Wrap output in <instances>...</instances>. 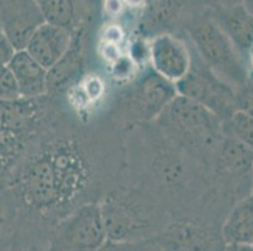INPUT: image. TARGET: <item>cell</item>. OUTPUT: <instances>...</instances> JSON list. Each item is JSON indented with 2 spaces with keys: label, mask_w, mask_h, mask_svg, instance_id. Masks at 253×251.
<instances>
[{
  "label": "cell",
  "mask_w": 253,
  "mask_h": 251,
  "mask_svg": "<svg viewBox=\"0 0 253 251\" xmlns=\"http://www.w3.org/2000/svg\"><path fill=\"white\" fill-rule=\"evenodd\" d=\"M150 67L156 74L174 83L179 82L192 67V47L188 39L175 33L159 34L148 43Z\"/></svg>",
  "instance_id": "8fae6325"
},
{
  "label": "cell",
  "mask_w": 253,
  "mask_h": 251,
  "mask_svg": "<svg viewBox=\"0 0 253 251\" xmlns=\"http://www.w3.org/2000/svg\"><path fill=\"white\" fill-rule=\"evenodd\" d=\"M56 100L0 101V188L44 132L62 117Z\"/></svg>",
  "instance_id": "3957f363"
},
{
  "label": "cell",
  "mask_w": 253,
  "mask_h": 251,
  "mask_svg": "<svg viewBox=\"0 0 253 251\" xmlns=\"http://www.w3.org/2000/svg\"><path fill=\"white\" fill-rule=\"evenodd\" d=\"M222 222L203 213L180 216L172 218L154 241L164 251H224Z\"/></svg>",
  "instance_id": "9c48e42d"
},
{
  "label": "cell",
  "mask_w": 253,
  "mask_h": 251,
  "mask_svg": "<svg viewBox=\"0 0 253 251\" xmlns=\"http://www.w3.org/2000/svg\"><path fill=\"white\" fill-rule=\"evenodd\" d=\"M13 54H14V49L9 44V41L6 40L5 36L1 31V27H0V64L8 63Z\"/></svg>",
  "instance_id": "d4e9b609"
},
{
  "label": "cell",
  "mask_w": 253,
  "mask_h": 251,
  "mask_svg": "<svg viewBox=\"0 0 253 251\" xmlns=\"http://www.w3.org/2000/svg\"><path fill=\"white\" fill-rule=\"evenodd\" d=\"M223 131L253 149V116L237 110L228 121L223 123Z\"/></svg>",
  "instance_id": "ffe728a7"
},
{
  "label": "cell",
  "mask_w": 253,
  "mask_h": 251,
  "mask_svg": "<svg viewBox=\"0 0 253 251\" xmlns=\"http://www.w3.org/2000/svg\"><path fill=\"white\" fill-rule=\"evenodd\" d=\"M98 251H163L154 240L141 243H114L107 240Z\"/></svg>",
  "instance_id": "7402d4cb"
},
{
  "label": "cell",
  "mask_w": 253,
  "mask_h": 251,
  "mask_svg": "<svg viewBox=\"0 0 253 251\" xmlns=\"http://www.w3.org/2000/svg\"><path fill=\"white\" fill-rule=\"evenodd\" d=\"M180 29L204 64L234 89L250 79L245 59L218 27L208 5L202 9L190 6Z\"/></svg>",
  "instance_id": "5b68a950"
},
{
  "label": "cell",
  "mask_w": 253,
  "mask_h": 251,
  "mask_svg": "<svg viewBox=\"0 0 253 251\" xmlns=\"http://www.w3.org/2000/svg\"><path fill=\"white\" fill-rule=\"evenodd\" d=\"M252 246H253V240H252Z\"/></svg>",
  "instance_id": "f1b7e54d"
},
{
  "label": "cell",
  "mask_w": 253,
  "mask_h": 251,
  "mask_svg": "<svg viewBox=\"0 0 253 251\" xmlns=\"http://www.w3.org/2000/svg\"><path fill=\"white\" fill-rule=\"evenodd\" d=\"M42 24L44 20L34 0H0V27L14 52L25 50Z\"/></svg>",
  "instance_id": "4fadbf2b"
},
{
  "label": "cell",
  "mask_w": 253,
  "mask_h": 251,
  "mask_svg": "<svg viewBox=\"0 0 253 251\" xmlns=\"http://www.w3.org/2000/svg\"><path fill=\"white\" fill-rule=\"evenodd\" d=\"M102 162L62 116L0 188V236L11 251H45L53 229L82 205L100 202Z\"/></svg>",
  "instance_id": "6da1fadb"
},
{
  "label": "cell",
  "mask_w": 253,
  "mask_h": 251,
  "mask_svg": "<svg viewBox=\"0 0 253 251\" xmlns=\"http://www.w3.org/2000/svg\"><path fill=\"white\" fill-rule=\"evenodd\" d=\"M37 3L45 24L62 28L71 33L89 18L88 9L82 5L84 3L71 0H38Z\"/></svg>",
  "instance_id": "d6986e66"
},
{
  "label": "cell",
  "mask_w": 253,
  "mask_h": 251,
  "mask_svg": "<svg viewBox=\"0 0 253 251\" xmlns=\"http://www.w3.org/2000/svg\"><path fill=\"white\" fill-rule=\"evenodd\" d=\"M184 1H151L145 6L140 19V32L151 38L164 33H172L181 28L190 10Z\"/></svg>",
  "instance_id": "2e32d148"
},
{
  "label": "cell",
  "mask_w": 253,
  "mask_h": 251,
  "mask_svg": "<svg viewBox=\"0 0 253 251\" xmlns=\"http://www.w3.org/2000/svg\"><path fill=\"white\" fill-rule=\"evenodd\" d=\"M111 75L119 80L128 79L130 75L134 74V69L136 67V63L130 55L123 54L116 61L112 62L111 64Z\"/></svg>",
  "instance_id": "cb8c5ba5"
},
{
  "label": "cell",
  "mask_w": 253,
  "mask_h": 251,
  "mask_svg": "<svg viewBox=\"0 0 253 251\" xmlns=\"http://www.w3.org/2000/svg\"><path fill=\"white\" fill-rule=\"evenodd\" d=\"M88 19L78 25L72 33V41L64 55L47 73V97L57 100L61 94L71 92L82 80L86 63Z\"/></svg>",
  "instance_id": "7c38bea8"
},
{
  "label": "cell",
  "mask_w": 253,
  "mask_h": 251,
  "mask_svg": "<svg viewBox=\"0 0 253 251\" xmlns=\"http://www.w3.org/2000/svg\"><path fill=\"white\" fill-rule=\"evenodd\" d=\"M224 251H253L252 244H228Z\"/></svg>",
  "instance_id": "484cf974"
},
{
  "label": "cell",
  "mask_w": 253,
  "mask_h": 251,
  "mask_svg": "<svg viewBox=\"0 0 253 251\" xmlns=\"http://www.w3.org/2000/svg\"><path fill=\"white\" fill-rule=\"evenodd\" d=\"M174 86L178 96L199 103L223 123L237 112L236 89L208 68L193 47L189 72Z\"/></svg>",
  "instance_id": "ba28073f"
},
{
  "label": "cell",
  "mask_w": 253,
  "mask_h": 251,
  "mask_svg": "<svg viewBox=\"0 0 253 251\" xmlns=\"http://www.w3.org/2000/svg\"><path fill=\"white\" fill-rule=\"evenodd\" d=\"M237 110L253 116V79L250 78L242 87L236 89Z\"/></svg>",
  "instance_id": "603a6c76"
},
{
  "label": "cell",
  "mask_w": 253,
  "mask_h": 251,
  "mask_svg": "<svg viewBox=\"0 0 253 251\" xmlns=\"http://www.w3.org/2000/svg\"><path fill=\"white\" fill-rule=\"evenodd\" d=\"M71 41V32L44 23L33 34L25 50L43 68L49 71L67 52Z\"/></svg>",
  "instance_id": "9a60e30c"
},
{
  "label": "cell",
  "mask_w": 253,
  "mask_h": 251,
  "mask_svg": "<svg viewBox=\"0 0 253 251\" xmlns=\"http://www.w3.org/2000/svg\"><path fill=\"white\" fill-rule=\"evenodd\" d=\"M178 96L174 83L148 69L132 80L131 86L120 96L112 119L121 128L153 123Z\"/></svg>",
  "instance_id": "8992f818"
},
{
  "label": "cell",
  "mask_w": 253,
  "mask_h": 251,
  "mask_svg": "<svg viewBox=\"0 0 253 251\" xmlns=\"http://www.w3.org/2000/svg\"><path fill=\"white\" fill-rule=\"evenodd\" d=\"M154 123L211 172L224 137L223 122L199 103L176 96Z\"/></svg>",
  "instance_id": "277c9868"
},
{
  "label": "cell",
  "mask_w": 253,
  "mask_h": 251,
  "mask_svg": "<svg viewBox=\"0 0 253 251\" xmlns=\"http://www.w3.org/2000/svg\"><path fill=\"white\" fill-rule=\"evenodd\" d=\"M8 67L17 80L20 98L37 100L47 96V69L43 68L27 50L14 52Z\"/></svg>",
  "instance_id": "e0dca14e"
},
{
  "label": "cell",
  "mask_w": 253,
  "mask_h": 251,
  "mask_svg": "<svg viewBox=\"0 0 253 251\" xmlns=\"http://www.w3.org/2000/svg\"><path fill=\"white\" fill-rule=\"evenodd\" d=\"M98 204L107 240L114 243L154 240L172 220L155 195L132 183L109 188Z\"/></svg>",
  "instance_id": "7a4b0ae2"
},
{
  "label": "cell",
  "mask_w": 253,
  "mask_h": 251,
  "mask_svg": "<svg viewBox=\"0 0 253 251\" xmlns=\"http://www.w3.org/2000/svg\"><path fill=\"white\" fill-rule=\"evenodd\" d=\"M243 5L246 6V9L248 10V13L251 15H253V0H248V1H243Z\"/></svg>",
  "instance_id": "4316f807"
},
{
  "label": "cell",
  "mask_w": 253,
  "mask_h": 251,
  "mask_svg": "<svg viewBox=\"0 0 253 251\" xmlns=\"http://www.w3.org/2000/svg\"><path fill=\"white\" fill-rule=\"evenodd\" d=\"M163 251H164V250H163Z\"/></svg>",
  "instance_id": "f546056e"
},
{
  "label": "cell",
  "mask_w": 253,
  "mask_h": 251,
  "mask_svg": "<svg viewBox=\"0 0 253 251\" xmlns=\"http://www.w3.org/2000/svg\"><path fill=\"white\" fill-rule=\"evenodd\" d=\"M211 190L232 205L253 192V149L227 133L211 167Z\"/></svg>",
  "instance_id": "52a82bcc"
},
{
  "label": "cell",
  "mask_w": 253,
  "mask_h": 251,
  "mask_svg": "<svg viewBox=\"0 0 253 251\" xmlns=\"http://www.w3.org/2000/svg\"><path fill=\"white\" fill-rule=\"evenodd\" d=\"M211 17L243 59L253 50V15L243 3H211Z\"/></svg>",
  "instance_id": "5bb4252c"
},
{
  "label": "cell",
  "mask_w": 253,
  "mask_h": 251,
  "mask_svg": "<svg viewBox=\"0 0 253 251\" xmlns=\"http://www.w3.org/2000/svg\"><path fill=\"white\" fill-rule=\"evenodd\" d=\"M222 236L228 244H252L253 192L233 204L222 222Z\"/></svg>",
  "instance_id": "ac0fdd59"
},
{
  "label": "cell",
  "mask_w": 253,
  "mask_h": 251,
  "mask_svg": "<svg viewBox=\"0 0 253 251\" xmlns=\"http://www.w3.org/2000/svg\"><path fill=\"white\" fill-rule=\"evenodd\" d=\"M20 100L17 80L6 64H0V101Z\"/></svg>",
  "instance_id": "44dd1931"
},
{
  "label": "cell",
  "mask_w": 253,
  "mask_h": 251,
  "mask_svg": "<svg viewBox=\"0 0 253 251\" xmlns=\"http://www.w3.org/2000/svg\"><path fill=\"white\" fill-rule=\"evenodd\" d=\"M107 241L98 202L82 205L53 229L45 251H98Z\"/></svg>",
  "instance_id": "30bf717a"
},
{
  "label": "cell",
  "mask_w": 253,
  "mask_h": 251,
  "mask_svg": "<svg viewBox=\"0 0 253 251\" xmlns=\"http://www.w3.org/2000/svg\"><path fill=\"white\" fill-rule=\"evenodd\" d=\"M1 251H11V250H6V249H3V250Z\"/></svg>",
  "instance_id": "83f0119b"
}]
</instances>
